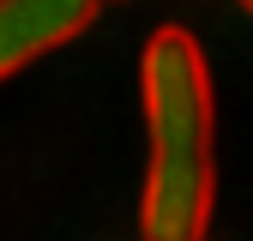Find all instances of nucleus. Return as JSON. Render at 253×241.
I'll list each match as a JSON object with an SVG mask.
<instances>
[{"mask_svg": "<svg viewBox=\"0 0 253 241\" xmlns=\"http://www.w3.org/2000/svg\"><path fill=\"white\" fill-rule=\"evenodd\" d=\"M139 90H145V139H151L139 235L205 241L217 205V97H211L205 48L181 24H163L145 42Z\"/></svg>", "mask_w": 253, "mask_h": 241, "instance_id": "1", "label": "nucleus"}, {"mask_svg": "<svg viewBox=\"0 0 253 241\" xmlns=\"http://www.w3.org/2000/svg\"><path fill=\"white\" fill-rule=\"evenodd\" d=\"M103 0H0V79L84 37Z\"/></svg>", "mask_w": 253, "mask_h": 241, "instance_id": "2", "label": "nucleus"}, {"mask_svg": "<svg viewBox=\"0 0 253 241\" xmlns=\"http://www.w3.org/2000/svg\"><path fill=\"white\" fill-rule=\"evenodd\" d=\"M241 6H247V12H253V0H241Z\"/></svg>", "mask_w": 253, "mask_h": 241, "instance_id": "3", "label": "nucleus"}]
</instances>
